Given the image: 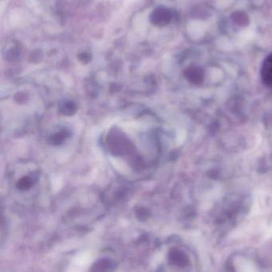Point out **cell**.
Listing matches in <instances>:
<instances>
[{
  "label": "cell",
  "mask_w": 272,
  "mask_h": 272,
  "mask_svg": "<svg viewBox=\"0 0 272 272\" xmlns=\"http://www.w3.org/2000/svg\"><path fill=\"white\" fill-rule=\"evenodd\" d=\"M261 78L263 83L272 88V54L266 58L262 65Z\"/></svg>",
  "instance_id": "1"
},
{
  "label": "cell",
  "mask_w": 272,
  "mask_h": 272,
  "mask_svg": "<svg viewBox=\"0 0 272 272\" xmlns=\"http://www.w3.org/2000/svg\"><path fill=\"white\" fill-rule=\"evenodd\" d=\"M90 260V255L83 254L76 256L75 260L73 261L71 268L70 267V272H84L87 268Z\"/></svg>",
  "instance_id": "2"
},
{
  "label": "cell",
  "mask_w": 272,
  "mask_h": 272,
  "mask_svg": "<svg viewBox=\"0 0 272 272\" xmlns=\"http://www.w3.org/2000/svg\"><path fill=\"white\" fill-rule=\"evenodd\" d=\"M34 180L35 179H32L31 176L24 177L20 180L18 181L17 187L21 190H27V189H30L33 184L36 182V181Z\"/></svg>",
  "instance_id": "3"
},
{
  "label": "cell",
  "mask_w": 272,
  "mask_h": 272,
  "mask_svg": "<svg viewBox=\"0 0 272 272\" xmlns=\"http://www.w3.org/2000/svg\"><path fill=\"white\" fill-rule=\"evenodd\" d=\"M187 78H189L190 81H192L193 83H197L198 81H200L201 79V71L199 70L196 68H192V69H189L188 70Z\"/></svg>",
  "instance_id": "4"
}]
</instances>
